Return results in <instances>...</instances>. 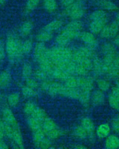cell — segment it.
<instances>
[{"mask_svg":"<svg viewBox=\"0 0 119 149\" xmlns=\"http://www.w3.org/2000/svg\"><path fill=\"white\" fill-rule=\"evenodd\" d=\"M53 33L44 29L43 28L36 34L35 39L38 42L45 43L51 41L53 38Z\"/></svg>","mask_w":119,"mask_h":149,"instance_id":"2e32d148","label":"cell"},{"mask_svg":"<svg viewBox=\"0 0 119 149\" xmlns=\"http://www.w3.org/2000/svg\"><path fill=\"white\" fill-rule=\"evenodd\" d=\"M63 25L62 21L59 19L52 20L45 26L43 29L54 34V33L59 30Z\"/></svg>","mask_w":119,"mask_h":149,"instance_id":"e0dca14e","label":"cell"},{"mask_svg":"<svg viewBox=\"0 0 119 149\" xmlns=\"http://www.w3.org/2000/svg\"><path fill=\"white\" fill-rule=\"evenodd\" d=\"M33 74V69L30 63H25L22 68V75L24 78L26 79L31 77Z\"/></svg>","mask_w":119,"mask_h":149,"instance_id":"4dcf8cb0","label":"cell"},{"mask_svg":"<svg viewBox=\"0 0 119 149\" xmlns=\"http://www.w3.org/2000/svg\"><path fill=\"white\" fill-rule=\"evenodd\" d=\"M95 3L100 9L105 11H115L118 9L116 4L111 0H96Z\"/></svg>","mask_w":119,"mask_h":149,"instance_id":"8fae6325","label":"cell"},{"mask_svg":"<svg viewBox=\"0 0 119 149\" xmlns=\"http://www.w3.org/2000/svg\"><path fill=\"white\" fill-rule=\"evenodd\" d=\"M42 129L46 136L51 139H57L62 134V130L49 118H46L42 122Z\"/></svg>","mask_w":119,"mask_h":149,"instance_id":"5b68a950","label":"cell"},{"mask_svg":"<svg viewBox=\"0 0 119 149\" xmlns=\"http://www.w3.org/2000/svg\"><path fill=\"white\" fill-rule=\"evenodd\" d=\"M36 108L35 104L32 102H28L25 104L24 107V111L25 114L28 115H31Z\"/></svg>","mask_w":119,"mask_h":149,"instance_id":"8d00e7d4","label":"cell"},{"mask_svg":"<svg viewBox=\"0 0 119 149\" xmlns=\"http://www.w3.org/2000/svg\"><path fill=\"white\" fill-rule=\"evenodd\" d=\"M34 27V24L32 21L30 20L24 21L19 26L18 29V35L20 37H28L32 34Z\"/></svg>","mask_w":119,"mask_h":149,"instance_id":"9c48e42d","label":"cell"},{"mask_svg":"<svg viewBox=\"0 0 119 149\" xmlns=\"http://www.w3.org/2000/svg\"><path fill=\"white\" fill-rule=\"evenodd\" d=\"M27 123L31 129L34 131L42 129V122H41L32 116L27 119Z\"/></svg>","mask_w":119,"mask_h":149,"instance_id":"4316f807","label":"cell"},{"mask_svg":"<svg viewBox=\"0 0 119 149\" xmlns=\"http://www.w3.org/2000/svg\"><path fill=\"white\" fill-rule=\"evenodd\" d=\"M3 139V138L0 137V149H6L8 148V146L7 144L4 142Z\"/></svg>","mask_w":119,"mask_h":149,"instance_id":"ee69618b","label":"cell"},{"mask_svg":"<svg viewBox=\"0 0 119 149\" xmlns=\"http://www.w3.org/2000/svg\"><path fill=\"white\" fill-rule=\"evenodd\" d=\"M78 88L81 91L90 92L93 87V80L90 77L81 76L77 78Z\"/></svg>","mask_w":119,"mask_h":149,"instance_id":"30bf717a","label":"cell"},{"mask_svg":"<svg viewBox=\"0 0 119 149\" xmlns=\"http://www.w3.org/2000/svg\"><path fill=\"white\" fill-rule=\"evenodd\" d=\"M20 99V95L18 93H13L10 95L8 97V102L10 106H15L19 102Z\"/></svg>","mask_w":119,"mask_h":149,"instance_id":"d590c367","label":"cell"},{"mask_svg":"<svg viewBox=\"0 0 119 149\" xmlns=\"http://www.w3.org/2000/svg\"><path fill=\"white\" fill-rule=\"evenodd\" d=\"M26 86L32 89H35L38 86L37 80L35 78H32L31 77L26 79Z\"/></svg>","mask_w":119,"mask_h":149,"instance_id":"74e56055","label":"cell"},{"mask_svg":"<svg viewBox=\"0 0 119 149\" xmlns=\"http://www.w3.org/2000/svg\"><path fill=\"white\" fill-rule=\"evenodd\" d=\"M22 93L24 96L26 97H30L35 94L34 89L28 87L27 86L22 88Z\"/></svg>","mask_w":119,"mask_h":149,"instance_id":"ab89813d","label":"cell"},{"mask_svg":"<svg viewBox=\"0 0 119 149\" xmlns=\"http://www.w3.org/2000/svg\"><path fill=\"white\" fill-rule=\"evenodd\" d=\"M92 104L95 106H100L105 102V95L102 91L97 90L93 91L90 97Z\"/></svg>","mask_w":119,"mask_h":149,"instance_id":"9a60e30c","label":"cell"},{"mask_svg":"<svg viewBox=\"0 0 119 149\" xmlns=\"http://www.w3.org/2000/svg\"><path fill=\"white\" fill-rule=\"evenodd\" d=\"M113 44L114 45L119 47V34H118L113 38Z\"/></svg>","mask_w":119,"mask_h":149,"instance_id":"f6af8a7d","label":"cell"},{"mask_svg":"<svg viewBox=\"0 0 119 149\" xmlns=\"http://www.w3.org/2000/svg\"><path fill=\"white\" fill-rule=\"evenodd\" d=\"M12 81V77L10 72L3 71L0 73V88H4L10 86Z\"/></svg>","mask_w":119,"mask_h":149,"instance_id":"ac0fdd59","label":"cell"},{"mask_svg":"<svg viewBox=\"0 0 119 149\" xmlns=\"http://www.w3.org/2000/svg\"><path fill=\"white\" fill-rule=\"evenodd\" d=\"M102 51L104 56L113 55L117 53L116 46L110 43H105L102 47Z\"/></svg>","mask_w":119,"mask_h":149,"instance_id":"484cf974","label":"cell"},{"mask_svg":"<svg viewBox=\"0 0 119 149\" xmlns=\"http://www.w3.org/2000/svg\"><path fill=\"white\" fill-rule=\"evenodd\" d=\"M34 76L35 78L37 80L43 81L46 79H47L49 75L47 72L43 71V70H41L39 68L37 70H36L34 72Z\"/></svg>","mask_w":119,"mask_h":149,"instance_id":"e575fe53","label":"cell"},{"mask_svg":"<svg viewBox=\"0 0 119 149\" xmlns=\"http://www.w3.org/2000/svg\"><path fill=\"white\" fill-rule=\"evenodd\" d=\"M96 84L99 90L103 92L107 91L109 89L110 84L109 81L105 79H99L96 81Z\"/></svg>","mask_w":119,"mask_h":149,"instance_id":"1f68e13d","label":"cell"},{"mask_svg":"<svg viewBox=\"0 0 119 149\" xmlns=\"http://www.w3.org/2000/svg\"><path fill=\"white\" fill-rule=\"evenodd\" d=\"M111 128L114 132L119 134V121L117 119H114L112 121Z\"/></svg>","mask_w":119,"mask_h":149,"instance_id":"b9f144b4","label":"cell"},{"mask_svg":"<svg viewBox=\"0 0 119 149\" xmlns=\"http://www.w3.org/2000/svg\"><path fill=\"white\" fill-rule=\"evenodd\" d=\"M34 57L38 63L50 59L49 49L46 47L45 43L39 42L36 43L34 48Z\"/></svg>","mask_w":119,"mask_h":149,"instance_id":"8992f818","label":"cell"},{"mask_svg":"<svg viewBox=\"0 0 119 149\" xmlns=\"http://www.w3.org/2000/svg\"><path fill=\"white\" fill-rule=\"evenodd\" d=\"M108 101L110 107L116 110H119V97L110 94L108 98Z\"/></svg>","mask_w":119,"mask_h":149,"instance_id":"d6a6232c","label":"cell"},{"mask_svg":"<svg viewBox=\"0 0 119 149\" xmlns=\"http://www.w3.org/2000/svg\"><path fill=\"white\" fill-rule=\"evenodd\" d=\"M31 115V116L34 118L36 119V120L42 123L45 120V119L47 118V116L45 111L39 107H36Z\"/></svg>","mask_w":119,"mask_h":149,"instance_id":"83f0119b","label":"cell"},{"mask_svg":"<svg viewBox=\"0 0 119 149\" xmlns=\"http://www.w3.org/2000/svg\"><path fill=\"white\" fill-rule=\"evenodd\" d=\"M76 0H60V3L65 9L69 8L75 1Z\"/></svg>","mask_w":119,"mask_h":149,"instance_id":"7bdbcfd3","label":"cell"},{"mask_svg":"<svg viewBox=\"0 0 119 149\" xmlns=\"http://www.w3.org/2000/svg\"><path fill=\"white\" fill-rule=\"evenodd\" d=\"M83 24L80 20H72L66 25L55 38L56 44L66 46L73 40L79 37Z\"/></svg>","mask_w":119,"mask_h":149,"instance_id":"6da1fadb","label":"cell"},{"mask_svg":"<svg viewBox=\"0 0 119 149\" xmlns=\"http://www.w3.org/2000/svg\"><path fill=\"white\" fill-rule=\"evenodd\" d=\"M70 74L67 73L63 70L59 69L58 68L54 67L49 74V77H51L54 79L57 80H65Z\"/></svg>","mask_w":119,"mask_h":149,"instance_id":"ffe728a7","label":"cell"},{"mask_svg":"<svg viewBox=\"0 0 119 149\" xmlns=\"http://www.w3.org/2000/svg\"><path fill=\"white\" fill-rule=\"evenodd\" d=\"M33 42L31 39H27L22 41L21 51L23 55H28L33 50Z\"/></svg>","mask_w":119,"mask_h":149,"instance_id":"d4e9b609","label":"cell"},{"mask_svg":"<svg viewBox=\"0 0 119 149\" xmlns=\"http://www.w3.org/2000/svg\"><path fill=\"white\" fill-rule=\"evenodd\" d=\"M105 146L107 149H115L119 148V138L116 135H109L106 137Z\"/></svg>","mask_w":119,"mask_h":149,"instance_id":"d6986e66","label":"cell"},{"mask_svg":"<svg viewBox=\"0 0 119 149\" xmlns=\"http://www.w3.org/2000/svg\"><path fill=\"white\" fill-rule=\"evenodd\" d=\"M43 9L49 13H54L57 10L58 3L56 0H42Z\"/></svg>","mask_w":119,"mask_h":149,"instance_id":"603a6c76","label":"cell"},{"mask_svg":"<svg viewBox=\"0 0 119 149\" xmlns=\"http://www.w3.org/2000/svg\"><path fill=\"white\" fill-rule=\"evenodd\" d=\"M81 126L88 133V136L92 138L95 133V127L92 120L91 119L85 117L81 121Z\"/></svg>","mask_w":119,"mask_h":149,"instance_id":"5bb4252c","label":"cell"},{"mask_svg":"<svg viewBox=\"0 0 119 149\" xmlns=\"http://www.w3.org/2000/svg\"><path fill=\"white\" fill-rule=\"evenodd\" d=\"M73 134L78 139H83L88 137V133L82 126H78L74 129Z\"/></svg>","mask_w":119,"mask_h":149,"instance_id":"f546056e","label":"cell"},{"mask_svg":"<svg viewBox=\"0 0 119 149\" xmlns=\"http://www.w3.org/2000/svg\"><path fill=\"white\" fill-rule=\"evenodd\" d=\"M66 15L72 20H80L85 15L86 11L83 0H76L69 8L65 9Z\"/></svg>","mask_w":119,"mask_h":149,"instance_id":"277c9868","label":"cell"},{"mask_svg":"<svg viewBox=\"0 0 119 149\" xmlns=\"http://www.w3.org/2000/svg\"><path fill=\"white\" fill-rule=\"evenodd\" d=\"M111 128L107 123H103L100 125L96 130V135L100 139L106 138L109 135Z\"/></svg>","mask_w":119,"mask_h":149,"instance_id":"cb8c5ba5","label":"cell"},{"mask_svg":"<svg viewBox=\"0 0 119 149\" xmlns=\"http://www.w3.org/2000/svg\"><path fill=\"white\" fill-rule=\"evenodd\" d=\"M6 3V0H0V5H3Z\"/></svg>","mask_w":119,"mask_h":149,"instance_id":"bcb514c9","label":"cell"},{"mask_svg":"<svg viewBox=\"0 0 119 149\" xmlns=\"http://www.w3.org/2000/svg\"><path fill=\"white\" fill-rule=\"evenodd\" d=\"M86 47L90 49L95 48L98 45V42L96 38L95 34L90 31H84L80 33L79 37Z\"/></svg>","mask_w":119,"mask_h":149,"instance_id":"ba28073f","label":"cell"},{"mask_svg":"<svg viewBox=\"0 0 119 149\" xmlns=\"http://www.w3.org/2000/svg\"><path fill=\"white\" fill-rule=\"evenodd\" d=\"M64 81V85L67 87L73 88H78L77 78L75 77H72L70 75Z\"/></svg>","mask_w":119,"mask_h":149,"instance_id":"836d02e7","label":"cell"},{"mask_svg":"<svg viewBox=\"0 0 119 149\" xmlns=\"http://www.w3.org/2000/svg\"><path fill=\"white\" fill-rule=\"evenodd\" d=\"M117 119H118V120L119 121V114H118V116H117Z\"/></svg>","mask_w":119,"mask_h":149,"instance_id":"7dc6e473","label":"cell"},{"mask_svg":"<svg viewBox=\"0 0 119 149\" xmlns=\"http://www.w3.org/2000/svg\"><path fill=\"white\" fill-rule=\"evenodd\" d=\"M89 29L93 34H100L107 24L108 16L105 11L98 9L93 11L89 16Z\"/></svg>","mask_w":119,"mask_h":149,"instance_id":"3957f363","label":"cell"},{"mask_svg":"<svg viewBox=\"0 0 119 149\" xmlns=\"http://www.w3.org/2000/svg\"><path fill=\"white\" fill-rule=\"evenodd\" d=\"M6 55L11 63H15L21 59L23 56L21 51L22 41L17 33H8L5 42Z\"/></svg>","mask_w":119,"mask_h":149,"instance_id":"7a4b0ae2","label":"cell"},{"mask_svg":"<svg viewBox=\"0 0 119 149\" xmlns=\"http://www.w3.org/2000/svg\"><path fill=\"white\" fill-rule=\"evenodd\" d=\"M13 133L12 140L17 143L19 148H24V140L19 129V125L13 127Z\"/></svg>","mask_w":119,"mask_h":149,"instance_id":"7402d4cb","label":"cell"},{"mask_svg":"<svg viewBox=\"0 0 119 149\" xmlns=\"http://www.w3.org/2000/svg\"><path fill=\"white\" fill-rule=\"evenodd\" d=\"M46 136L42 129L38 130L33 132V139L34 143L36 146Z\"/></svg>","mask_w":119,"mask_h":149,"instance_id":"f1b7e54d","label":"cell"},{"mask_svg":"<svg viewBox=\"0 0 119 149\" xmlns=\"http://www.w3.org/2000/svg\"><path fill=\"white\" fill-rule=\"evenodd\" d=\"M92 70H93L96 74L98 76L105 74L106 66L103 61L95 57L93 58L92 60Z\"/></svg>","mask_w":119,"mask_h":149,"instance_id":"4fadbf2b","label":"cell"},{"mask_svg":"<svg viewBox=\"0 0 119 149\" xmlns=\"http://www.w3.org/2000/svg\"><path fill=\"white\" fill-rule=\"evenodd\" d=\"M119 32V22L113 21L107 24L100 33V37L106 39L113 38L118 35Z\"/></svg>","mask_w":119,"mask_h":149,"instance_id":"52a82bcc","label":"cell"},{"mask_svg":"<svg viewBox=\"0 0 119 149\" xmlns=\"http://www.w3.org/2000/svg\"><path fill=\"white\" fill-rule=\"evenodd\" d=\"M3 119L5 123L10 125L12 127L18 125L14 115L12 111L8 108H5L2 111Z\"/></svg>","mask_w":119,"mask_h":149,"instance_id":"7c38bea8","label":"cell"},{"mask_svg":"<svg viewBox=\"0 0 119 149\" xmlns=\"http://www.w3.org/2000/svg\"><path fill=\"white\" fill-rule=\"evenodd\" d=\"M5 44L3 40L0 39V61H3L6 57Z\"/></svg>","mask_w":119,"mask_h":149,"instance_id":"60d3db41","label":"cell"},{"mask_svg":"<svg viewBox=\"0 0 119 149\" xmlns=\"http://www.w3.org/2000/svg\"><path fill=\"white\" fill-rule=\"evenodd\" d=\"M42 1V0H27L24 8L25 14L28 15L35 10Z\"/></svg>","mask_w":119,"mask_h":149,"instance_id":"44dd1931","label":"cell"},{"mask_svg":"<svg viewBox=\"0 0 119 149\" xmlns=\"http://www.w3.org/2000/svg\"><path fill=\"white\" fill-rule=\"evenodd\" d=\"M50 139H49L48 137H47V136H46L44 139H43L38 145V147L42 148V149L49 148L51 145V143Z\"/></svg>","mask_w":119,"mask_h":149,"instance_id":"f35d334b","label":"cell"}]
</instances>
